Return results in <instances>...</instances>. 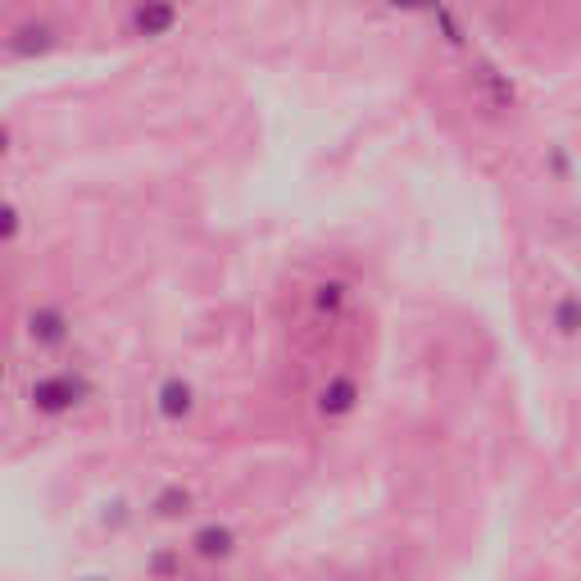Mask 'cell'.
Wrapping results in <instances>:
<instances>
[{
	"label": "cell",
	"instance_id": "6da1fadb",
	"mask_svg": "<svg viewBox=\"0 0 581 581\" xmlns=\"http://www.w3.org/2000/svg\"><path fill=\"white\" fill-rule=\"evenodd\" d=\"M87 395H91V382L82 373H50V377H37V382H32L28 400H32V409H37V414L55 418V414L78 409Z\"/></svg>",
	"mask_w": 581,
	"mask_h": 581
},
{
	"label": "cell",
	"instance_id": "7a4b0ae2",
	"mask_svg": "<svg viewBox=\"0 0 581 581\" xmlns=\"http://www.w3.org/2000/svg\"><path fill=\"white\" fill-rule=\"evenodd\" d=\"M191 409H196V391H191V382H182V377H168V382H159V391H155V414L164 418V423H182V418H191Z\"/></svg>",
	"mask_w": 581,
	"mask_h": 581
},
{
	"label": "cell",
	"instance_id": "3957f363",
	"mask_svg": "<svg viewBox=\"0 0 581 581\" xmlns=\"http://www.w3.org/2000/svg\"><path fill=\"white\" fill-rule=\"evenodd\" d=\"M28 336L37 345H64L69 341V318H64V309H55V305H41V309H32L28 314Z\"/></svg>",
	"mask_w": 581,
	"mask_h": 581
},
{
	"label": "cell",
	"instance_id": "277c9868",
	"mask_svg": "<svg viewBox=\"0 0 581 581\" xmlns=\"http://www.w3.org/2000/svg\"><path fill=\"white\" fill-rule=\"evenodd\" d=\"M191 550H196V559H232L237 554V536H232V527H218V522H209V527H200L196 536H191Z\"/></svg>",
	"mask_w": 581,
	"mask_h": 581
},
{
	"label": "cell",
	"instance_id": "5b68a950",
	"mask_svg": "<svg viewBox=\"0 0 581 581\" xmlns=\"http://www.w3.org/2000/svg\"><path fill=\"white\" fill-rule=\"evenodd\" d=\"M359 400V386L350 382V377H332V382L318 391V414L323 418H345L350 409H355Z\"/></svg>",
	"mask_w": 581,
	"mask_h": 581
},
{
	"label": "cell",
	"instance_id": "8992f818",
	"mask_svg": "<svg viewBox=\"0 0 581 581\" xmlns=\"http://www.w3.org/2000/svg\"><path fill=\"white\" fill-rule=\"evenodd\" d=\"M50 46H55V32H50L46 23H23V28H14V37L5 41V50H10L14 60H28V55H46Z\"/></svg>",
	"mask_w": 581,
	"mask_h": 581
},
{
	"label": "cell",
	"instance_id": "52a82bcc",
	"mask_svg": "<svg viewBox=\"0 0 581 581\" xmlns=\"http://www.w3.org/2000/svg\"><path fill=\"white\" fill-rule=\"evenodd\" d=\"M173 23H178V5H173V0H146L137 10L141 37H164V32H173Z\"/></svg>",
	"mask_w": 581,
	"mask_h": 581
},
{
	"label": "cell",
	"instance_id": "ba28073f",
	"mask_svg": "<svg viewBox=\"0 0 581 581\" xmlns=\"http://www.w3.org/2000/svg\"><path fill=\"white\" fill-rule=\"evenodd\" d=\"M550 323H554V332L559 336H581V296H559L554 300V314H550Z\"/></svg>",
	"mask_w": 581,
	"mask_h": 581
},
{
	"label": "cell",
	"instance_id": "9c48e42d",
	"mask_svg": "<svg viewBox=\"0 0 581 581\" xmlns=\"http://www.w3.org/2000/svg\"><path fill=\"white\" fill-rule=\"evenodd\" d=\"M187 509H191V495L182 491V486H164V491L150 500V513H155V518H182Z\"/></svg>",
	"mask_w": 581,
	"mask_h": 581
},
{
	"label": "cell",
	"instance_id": "30bf717a",
	"mask_svg": "<svg viewBox=\"0 0 581 581\" xmlns=\"http://www.w3.org/2000/svg\"><path fill=\"white\" fill-rule=\"evenodd\" d=\"M314 300H318V309H336V305L345 300V286H341V282H323Z\"/></svg>",
	"mask_w": 581,
	"mask_h": 581
},
{
	"label": "cell",
	"instance_id": "8fae6325",
	"mask_svg": "<svg viewBox=\"0 0 581 581\" xmlns=\"http://www.w3.org/2000/svg\"><path fill=\"white\" fill-rule=\"evenodd\" d=\"M395 10H441V0H386Z\"/></svg>",
	"mask_w": 581,
	"mask_h": 581
},
{
	"label": "cell",
	"instance_id": "7c38bea8",
	"mask_svg": "<svg viewBox=\"0 0 581 581\" xmlns=\"http://www.w3.org/2000/svg\"><path fill=\"white\" fill-rule=\"evenodd\" d=\"M19 237V209H5V241Z\"/></svg>",
	"mask_w": 581,
	"mask_h": 581
}]
</instances>
